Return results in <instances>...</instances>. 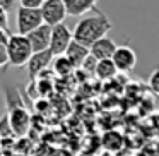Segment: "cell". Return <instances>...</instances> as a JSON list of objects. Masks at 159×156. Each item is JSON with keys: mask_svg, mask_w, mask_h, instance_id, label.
Wrapping results in <instances>:
<instances>
[{"mask_svg": "<svg viewBox=\"0 0 159 156\" xmlns=\"http://www.w3.org/2000/svg\"><path fill=\"white\" fill-rule=\"evenodd\" d=\"M53 59L55 55L52 53V50H43V52H34L31 57V60L26 65V70H28L29 79H36L38 76H41V72H45L46 67L50 64H53Z\"/></svg>", "mask_w": 159, "mask_h": 156, "instance_id": "ba28073f", "label": "cell"}, {"mask_svg": "<svg viewBox=\"0 0 159 156\" xmlns=\"http://www.w3.org/2000/svg\"><path fill=\"white\" fill-rule=\"evenodd\" d=\"M7 115L12 129H14V134L17 137H22V135L28 134L29 127H31V115H29L28 108L26 106L11 108V110H7Z\"/></svg>", "mask_w": 159, "mask_h": 156, "instance_id": "8992f818", "label": "cell"}, {"mask_svg": "<svg viewBox=\"0 0 159 156\" xmlns=\"http://www.w3.org/2000/svg\"><path fill=\"white\" fill-rule=\"evenodd\" d=\"M74 69H75V65H74L72 60H70L65 53L53 59V70H55L57 74H60V76H67V74H70Z\"/></svg>", "mask_w": 159, "mask_h": 156, "instance_id": "5bb4252c", "label": "cell"}, {"mask_svg": "<svg viewBox=\"0 0 159 156\" xmlns=\"http://www.w3.org/2000/svg\"><path fill=\"white\" fill-rule=\"evenodd\" d=\"M147 86L154 94H159V67L151 72V76L147 79Z\"/></svg>", "mask_w": 159, "mask_h": 156, "instance_id": "e0dca14e", "label": "cell"}, {"mask_svg": "<svg viewBox=\"0 0 159 156\" xmlns=\"http://www.w3.org/2000/svg\"><path fill=\"white\" fill-rule=\"evenodd\" d=\"M94 11H96V14L82 17L74 28V40L86 46H91L94 41L106 36L113 28V22L103 11H99L98 7Z\"/></svg>", "mask_w": 159, "mask_h": 156, "instance_id": "6da1fadb", "label": "cell"}, {"mask_svg": "<svg viewBox=\"0 0 159 156\" xmlns=\"http://www.w3.org/2000/svg\"><path fill=\"white\" fill-rule=\"evenodd\" d=\"M0 135H2V139L17 137V135L14 134V129H12V125H11V120H9V115L7 113L0 118Z\"/></svg>", "mask_w": 159, "mask_h": 156, "instance_id": "2e32d148", "label": "cell"}, {"mask_svg": "<svg viewBox=\"0 0 159 156\" xmlns=\"http://www.w3.org/2000/svg\"><path fill=\"white\" fill-rule=\"evenodd\" d=\"M9 65V55H7V46L4 43H0V69Z\"/></svg>", "mask_w": 159, "mask_h": 156, "instance_id": "ffe728a7", "label": "cell"}, {"mask_svg": "<svg viewBox=\"0 0 159 156\" xmlns=\"http://www.w3.org/2000/svg\"><path fill=\"white\" fill-rule=\"evenodd\" d=\"M116 72H118V69H116V65H115L113 59H103V60L98 62V67H96V70H94V76H96L98 79H101V81H110V79H113V77L116 76Z\"/></svg>", "mask_w": 159, "mask_h": 156, "instance_id": "4fadbf2b", "label": "cell"}, {"mask_svg": "<svg viewBox=\"0 0 159 156\" xmlns=\"http://www.w3.org/2000/svg\"><path fill=\"white\" fill-rule=\"evenodd\" d=\"M89 50L98 60L111 59L113 53H115V50H116V43H115L110 36H103V38H99L98 41H94L93 45L89 46Z\"/></svg>", "mask_w": 159, "mask_h": 156, "instance_id": "30bf717a", "label": "cell"}, {"mask_svg": "<svg viewBox=\"0 0 159 156\" xmlns=\"http://www.w3.org/2000/svg\"><path fill=\"white\" fill-rule=\"evenodd\" d=\"M111 59H113L118 72H132L135 69V65H137V53L128 45L116 46V50H115Z\"/></svg>", "mask_w": 159, "mask_h": 156, "instance_id": "52a82bcc", "label": "cell"}, {"mask_svg": "<svg viewBox=\"0 0 159 156\" xmlns=\"http://www.w3.org/2000/svg\"><path fill=\"white\" fill-rule=\"evenodd\" d=\"M9 35H11V31H7V29H4V28H0V43L7 45V41H9Z\"/></svg>", "mask_w": 159, "mask_h": 156, "instance_id": "7402d4cb", "label": "cell"}, {"mask_svg": "<svg viewBox=\"0 0 159 156\" xmlns=\"http://www.w3.org/2000/svg\"><path fill=\"white\" fill-rule=\"evenodd\" d=\"M39 9L43 14V21L50 26L60 24L69 16V11H67V5L63 0H45Z\"/></svg>", "mask_w": 159, "mask_h": 156, "instance_id": "5b68a950", "label": "cell"}, {"mask_svg": "<svg viewBox=\"0 0 159 156\" xmlns=\"http://www.w3.org/2000/svg\"><path fill=\"white\" fill-rule=\"evenodd\" d=\"M89 53H91L89 46H86V45H82V43H79V41L74 40V41L69 45V48H67L65 55L72 60V64L75 65V69H77V67H82L84 60L87 59Z\"/></svg>", "mask_w": 159, "mask_h": 156, "instance_id": "7c38bea8", "label": "cell"}, {"mask_svg": "<svg viewBox=\"0 0 159 156\" xmlns=\"http://www.w3.org/2000/svg\"><path fill=\"white\" fill-rule=\"evenodd\" d=\"M0 28L11 31L9 29V11L5 7H2V5H0Z\"/></svg>", "mask_w": 159, "mask_h": 156, "instance_id": "d6986e66", "label": "cell"}, {"mask_svg": "<svg viewBox=\"0 0 159 156\" xmlns=\"http://www.w3.org/2000/svg\"><path fill=\"white\" fill-rule=\"evenodd\" d=\"M74 41V31H70L69 26L60 22V24L53 26L52 31V43H50V50L55 57L63 55L69 48V45Z\"/></svg>", "mask_w": 159, "mask_h": 156, "instance_id": "277c9868", "label": "cell"}, {"mask_svg": "<svg viewBox=\"0 0 159 156\" xmlns=\"http://www.w3.org/2000/svg\"><path fill=\"white\" fill-rule=\"evenodd\" d=\"M19 2H21V5H24V7H36V9H39L45 0H19Z\"/></svg>", "mask_w": 159, "mask_h": 156, "instance_id": "44dd1931", "label": "cell"}, {"mask_svg": "<svg viewBox=\"0 0 159 156\" xmlns=\"http://www.w3.org/2000/svg\"><path fill=\"white\" fill-rule=\"evenodd\" d=\"M98 62H99V60H98L93 53H89L87 59L84 60V64H82V69L87 70V72H93L94 74V70H96V67H98Z\"/></svg>", "mask_w": 159, "mask_h": 156, "instance_id": "ac0fdd59", "label": "cell"}, {"mask_svg": "<svg viewBox=\"0 0 159 156\" xmlns=\"http://www.w3.org/2000/svg\"><path fill=\"white\" fill-rule=\"evenodd\" d=\"M4 94H5V105H7V110L16 108V106H24V103H22V100H21V94H19L17 87L7 86L4 89Z\"/></svg>", "mask_w": 159, "mask_h": 156, "instance_id": "9a60e30c", "label": "cell"}, {"mask_svg": "<svg viewBox=\"0 0 159 156\" xmlns=\"http://www.w3.org/2000/svg\"><path fill=\"white\" fill-rule=\"evenodd\" d=\"M16 24H17V33L21 35H29L31 31H34L36 28L43 24V14L41 9L36 7H24V5H19L17 14H16Z\"/></svg>", "mask_w": 159, "mask_h": 156, "instance_id": "3957f363", "label": "cell"}, {"mask_svg": "<svg viewBox=\"0 0 159 156\" xmlns=\"http://www.w3.org/2000/svg\"><path fill=\"white\" fill-rule=\"evenodd\" d=\"M0 141H2V135H0Z\"/></svg>", "mask_w": 159, "mask_h": 156, "instance_id": "cb8c5ba5", "label": "cell"}, {"mask_svg": "<svg viewBox=\"0 0 159 156\" xmlns=\"http://www.w3.org/2000/svg\"><path fill=\"white\" fill-rule=\"evenodd\" d=\"M16 2H17V0H0V5L5 7L7 11H12V7L16 5Z\"/></svg>", "mask_w": 159, "mask_h": 156, "instance_id": "603a6c76", "label": "cell"}, {"mask_svg": "<svg viewBox=\"0 0 159 156\" xmlns=\"http://www.w3.org/2000/svg\"><path fill=\"white\" fill-rule=\"evenodd\" d=\"M5 46H7L9 65L12 67H26L34 53L28 35H21V33H11Z\"/></svg>", "mask_w": 159, "mask_h": 156, "instance_id": "7a4b0ae2", "label": "cell"}, {"mask_svg": "<svg viewBox=\"0 0 159 156\" xmlns=\"http://www.w3.org/2000/svg\"><path fill=\"white\" fill-rule=\"evenodd\" d=\"M63 2L67 5L69 16L72 17H80L89 11H94L98 4V0H63Z\"/></svg>", "mask_w": 159, "mask_h": 156, "instance_id": "8fae6325", "label": "cell"}, {"mask_svg": "<svg viewBox=\"0 0 159 156\" xmlns=\"http://www.w3.org/2000/svg\"><path fill=\"white\" fill-rule=\"evenodd\" d=\"M52 31H53V26L43 22L39 28H36L34 31L29 33L28 38H29V41H31L34 52H43V50L50 48V43H52Z\"/></svg>", "mask_w": 159, "mask_h": 156, "instance_id": "9c48e42d", "label": "cell"}]
</instances>
